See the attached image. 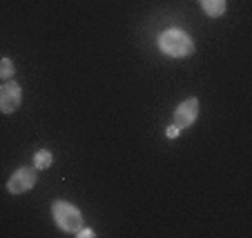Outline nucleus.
<instances>
[{
	"label": "nucleus",
	"mask_w": 252,
	"mask_h": 238,
	"mask_svg": "<svg viewBox=\"0 0 252 238\" xmlns=\"http://www.w3.org/2000/svg\"><path fill=\"white\" fill-rule=\"evenodd\" d=\"M161 53L170 58H190L194 53V40L181 29H167L157 38Z\"/></svg>",
	"instance_id": "1"
},
{
	"label": "nucleus",
	"mask_w": 252,
	"mask_h": 238,
	"mask_svg": "<svg viewBox=\"0 0 252 238\" xmlns=\"http://www.w3.org/2000/svg\"><path fill=\"white\" fill-rule=\"evenodd\" d=\"M52 218L56 227L65 234H74L83 227V214L76 205H71L69 200H54L52 203Z\"/></svg>",
	"instance_id": "2"
},
{
	"label": "nucleus",
	"mask_w": 252,
	"mask_h": 238,
	"mask_svg": "<svg viewBox=\"0 0 252 238\" xmlns=\"http://www.w3.org/2000/svg\"><path fill=\"white\" fill-rule=\"evenodd\" d=\"M36 181H38V169L36 167H20L7 181V191L9 194H25V191L33 189Z\"/></svg>",
	"instance_id": "3"
},
{
	"label": "nucleus",
	"mask_w": 252,
	"mask_h": 238,
	"mask_svg": "<svg viewBox=\"0 0 252 238\" xmlns=\"http://www.w3.org/2000/svg\"><path fill=\"white\" fill-rule=\"evenodd\" d=\"M23 105V89L18 82L7 80L0 85V114H14Z\"/></svg>",
	"instance_id": "4"
},
{
	"label": "nucleus",
	"mask_w": 252,
	"mask_h": 238,
	"mask_svg": "<svg viewBox=\"0 0 252 238\" xmlns=\"http://www.w3.org/2000/svg\"><path fill=\"white\" fill-rule=\"evenodd\" d=\"M196 118H199V98H188L174 109L172 125H174L176 129H188L194 125Z\"/></svg>",
	"instance_id": "5"
},
{
	"label": "nucleus",
	"mask_w": 252,
	"mask_h": 238,
	"mask_svg": "<svg viewBox=\"0 0 252 238\" xmlns=\"http://www.w3.org/2000/svg\"><path fill=\"white\" fill-rule=\"evenodd\" d=\"M210 18H221L225 14V0H199Z\"/></svg>",
	"instance_id": "6"
},
{
	"label": "nucleus",
	"mask_w": 252,
	"mask_h": 238,
	"mask_svg": "<svg viewBox=\"0 0 252 238\" xmlns=\"http://www.w3.org/2000/svg\"><path fill=\"white\" fill-rule=\"evenodd\" d=\"M54 162V154L49 152V149H38V152L33 154V167L38 169V172H43V169H49Z\"/></svg>",
	"instance_id": "7"
},
{
	"label": "nucleus",
	"mask_w": 252,
	"mask_h": 238,
	"mask_svg": "<svg viewBox=\"0 0 252 238\" xmlns=\"http://www.w3.org/2000/svg\"><path fill=\"white\" fill-rule=\"evenodd\" d=\"M16 74V67L11 58H0V80H11Z\"/></svg>",
	"instance_id": "8"
},
{
	"label": "nucleus",
	"mask_w": 252,
	"mask_h": 238,
	"mask_svg": "<svg viewBox=\"0 0 252 238\" xmlns=\"http://www.w3.org/2000/svg\"><path fill=\"white\" fill-rule=\"evenodd\" d=\"M179 132H181V129H176L174 125H170V127L165 129V136H167V138H176V136H179Z\"/></svg>",
	"instance_id": "9"
},
{
	"label": "nucleus",
	"mask_w": 252,
	"mask_h": 238,
	"mask_svg": "<svg viewBox=\"0 0 252 238\" xmlns=\"http://www.w3.org/2000/svg\"><path fill=\"white\" fill-rule=\"evenodd\" d=\"M76 236H83V238H92V236H94V232H92L90 227H81V229H78V232H76Z\"/></svg>",
	"instance_id": "10"
}]
</instances>
